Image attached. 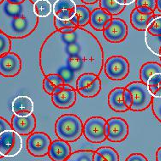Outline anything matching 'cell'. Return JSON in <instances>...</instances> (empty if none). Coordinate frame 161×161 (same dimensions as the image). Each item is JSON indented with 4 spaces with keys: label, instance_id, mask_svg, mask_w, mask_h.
<instances>
[{
    "label": "cell",
    "instance_id": "24",
    "mask_svg": "<svg viewBox=\"0 0 161 161\" xmlns=\"http://www.w3.org/2000/svg\"><path fill=\"white\" fill-rule=\"evenodd\" d=\"M34 13L40 17H47L53 11V5L48 0H37L34 3Z\"/></svg>",
    "mask_w": 161,
    "mask_h": 161
},
{
    "label": "cell",
    "instance_id": "19",
    "mask_svg": "<svg viewBox=\"0 0 161 161\" xmlns=\"http://www.w3.org/2000/svg\"><path fill=\"white\" fill-rule=\"evenodd\" d=\"M124 87H116L109 93L108 105L114 112H125L129 110L124 104Z\"/></svg>",
    "mask_w": 161,
    "mask_h": 161
},
{
    "label": "cell",
    "instance_id": "42",
    "mask_svg": "<svg viewBox=\"0 0 161 161\" xmlns=\"http://www.w3.org/2000/svg\"><path fill=\"white\" fill-rule=\"evenodd\" d=\"M156 161H161V147L156 151Z\"/></svg>",
    "mask_w": 161,
    "mask_h": 161
},
{
    "label": "cell",
    "instance_id": "3",
    "mask_svg": "<svg viewBox=\"0 0 161 161\" xmlns=\"http://www.w3.org/2000/svg\"><path fill=\"white\" fill-rule=\"evenodd\" d=\"M55 133L58 139L66 142H74L83 133V123L76 115H62L55 124Z\"/></svg>",
    "mask_w": 161,
    "mask_h": 161
},
{
    "label": "cell",
    "instance_id": "20",
    "mask_svg": "<svg viewBox=\"0 0 161 161\" xmlns=\"http://www.w3.org/2000/svg\"><path fill=\"white\" fill-rule=\"evenodd\" d=\"M155 16V14L143 15L137 10L136 8H135L130 14V23L132 27L138 31H146L148 24Z\"/></svg>",
    "mask_w": 161,
    "mask_h": 161
},
{
    "label": "cell",
    "instance_id": "5",
    "mask_svg": "<svg viewBox=\"0 0 161 161\" xmlns=\"http://www.w3.org/2000/svg\"><path fill=\"white\" fill-rule=\"evenodd\" d=\"M85 138L92 143H101L107 139V120L101 117H91L83 124Z\"/></svg>",
    "mask_w": 161,
    "mask_h": 161
},
{
    "label": "cell",
    "instance_id": "15",
    "mask_svg": "<svg viewBox=\"0 0 161 161\" xmlns=\"http://www.w3.org/2000/svg\"><path fill=\"white\" fill-rule=\"evenodd\" d=\"M71 153V147L69 142L58 139L52 142L48 156L53 161H65Z\"/></svg>",
    "mask_w": 161,
    "mask_h": 161
},
{
    "label": "cell",
    "instance_id": "33",
    "mask_svg": "<svg viewBox=\"0 0 161 161\" xmlns=\"http://www.w3.org/2000/svg\"><path fill=\"white\" fill-rule=\"evenodd\" d=\"M45 78H47V80L51 81V83L53 84V86L56 88L57 87H60L63 86L64 84V81L63 80V78L57 74H49L45 76Z\"/></svg>",
    "mask_w": 161,
    "mask_h": 161
},
{
    "label": "cell",
    "instance_id": "12",
    "mask_svg": "<svg viewBox=\"0 0 161 161\" xmlns=\"http://www.w3.org/2000/svg\"><path fill=\"white\" fill-rule=\"evenodd\" d=\"M22 59L14 53L0 57V75L4 77H14L22 70Z\"/></svg>",
    "mask_w": 161,
    "mask_h": 161
},
{
    "label": "cell",
    "instance_id": "29",
    "mask_svg": "<svg viewBox=\"0 0 161 161\" xmlns=\"http://www.w3.org/2000/svg\"><path fill=\"white\" fill-rule=\"evenodd\" d=\"M97 153L101 154L107 161H119L118 153L111 147H101L96 150Z\"/></svg>",
    "mask_w": 161,
    "mask_h": 161
},
{
    "label": "cell",
    "instance_id": "26",
    "mask_svg": "<svg viewBox=\"0 0 161 161\" xmlns=\"http://www.w3.org/2000/svg\"><path fill=\"white\" fill-rule=\"evenodd\" d=\"M93 150H78L71 153L65 161H93Z\"/></svg>",
    "mask_w": 161,
    "mask_h": 161
},
{
    "label": "cell",
    "instance_id": "28",
    "mask_svg": "<svg viewBox=\"0 0 161 161\" xmlns=\"http://www.w3.org/2000/svg\"><path fill=\"white\" fill-rule=\"evenodd\" d=\"M145 32L155 37L161 36V16L156 15L148 24Z\"/></svg>",
    "mask_w": 161,
    "mask_h": 161
},
{
    "label": "cell",
    "instance_id": "16",
    "mask_svg": "<svg viewBox=\"0 0 161 161\" xmlns=\"http://www.w3.org/2000/svg\"><path fill=\"white\" fill-rule=\"evenodd\" d=\"M11 109L14 115L18 117H27L33 114L34 101L27 95H20L14 99Z\"/></svg>",
    "mask_w": 161,
    "mask_h": 161
},
{
    "label": "cell",
    "instance_id": "2",
    "mask_svg": "<svg viewBox=\"0 0 161 161\" xmlns=\"http://www.w3.org/2000/svg\"><path fill=\"white\" fill-rule=\"evenodd\" d=\"M39 17L34 13V2L25 0L12 4L8 0L0 1V32L10 39H23L37 28Z\"/></svg>",
    "mask_w": 161,
    "mask_h": 161
},
{
    "label": "cell",
    "instance_id": "9",
    "mask_svg": "<svg viewBox=\"0 0 161 161\" xmlns=\"http://www.w3.org/2000/svg\"><path fill=\"white\" fill-rule=\"evenodd\" d=\"M52 140L44 132H34L27 140V149L34 157H44L48 154Z\"/></svg>",
    "mask_w": 161,
    "mask_h": 161
},
{
    "label": "cell",
    "instance_id": "8",
    "mask_svg": "<svg viewBox=\"0 0 161 161\" xmlns=\"http://www.w3.org/2000/svg\"><path fill=\"white\" fill-rule=\"evenodd\" d=\"M75 91L80 96L93 98L101 91V80L99 75L93 73H85L80 75L76 80Z\"/></svg>",
    "mask_w": 161,
    "mask_h": 161
},
{
    "label": "cell",
    "instance_id": "39",
    "mask_svg": "<svg viewBox=\"0 0 161 161\" xmlns=\"http://www.w3.org/2000/svg\"><path fill=\"white\" fill-rule=\"evenodd\" d=\"M148 88L153 98H161V83L158 87H151Z\"/></svg>",
    "mask_w": 161,
    "mask_h": 161
},
{
    "label": "cell",
    "instance_id": "17",
    "mask_svg": "<svg viewBox=\"0 0 161 161\" xmlns=\"http://www.w3.org/2000/svg\"><path fill=\"white\" fill-rule=\"evenodd\" d=\"M75 101H76V91L73 88L64 89L61 93L52 95V102L57 108H71L75 104Z\"/></svg>",
    "mask_w": 161,
    "mask_h": 161
},
{
    "label": "cell",
    "instance_id": "18",
    "mask_svg": "<svg viewBox=\"0 0 161 161\" xmlns=\"http://www.w3.org/2000/svg\"><path fill=\"white\" fill-rule=\"evenodd\" d=\"M112 18V16L104 9L101 8H96L93 11H91L89 24L94 30L103 31L110 25Z\"/></svg>",
    "mask_w": 161,
    "mask_h": 161
},
{
    "label": "cell",
    "instance_id": "11",
    "mask_svg": "<svg viewBox=\"0 0 161 161\" xmlns=\"http://www.w3.org/2000/svg\"><path fill=\"white\" fill-rule=\"evenodd\" d=\"M108 135L107 140L112 142H122L129 136V124L121 118H111L107 120Z\"/></svg>",
    "mask_w": 161,
    "mask_h": 161
},
{
    "label": "cell",
    "instance_id": "49",
    "mask_svg": "<svg viewBox=\"0 0 161 161\" xmlns=\"http://www.w3.org/2000/svg\"><path fill=\"white\" fill-rule=\"evenodd\" d=\"M158 57L160 58V60H161V47H160V49H159V53H158Z\"/></svg>",
    "mask_w": 161,
    "mask_h": 161
},
{
    "label": "cell",
    "instance_id": "34",
    "mask_svg": "<svg viewBox=\"0 0 161 161\" xmlns=\"http://www.w3.org/2000/svg\"><path fill=\"white\" fill-rule=\"evenodd\" d=\"M161 83V73H158V74L153 75V76L150 77V79L147 81V85L148 86V87H158V85Z\"/></svg>",
    "mask_w": 161,
    "mask_h": 161
},
{
    "label": "cell",
    "instance_id": "36",
    "mask_svg": "<svg viewBox=\"0 0 161 161\" xmlns=\"http://www.w3.org/2000/svg\"><path fill=\"white\" fill-rule=\"evenodd\" d=\"M43 89L45 90V92L50 95H53V91L55 89V87L53 86V84L51 83V81L48 80L47 78H44L43 80Z\"/></svg>",
    "mask_w": 161,
    "mask_h": 161
},
{
    "label": "cell",
    "instance_id": "47",
    "mask_svg": "<svg viewBox=\"0 0 161 161\" xmlns=\"http://www.w3.org/2000/svg\"><path fill=\"white\" fill-rule=\"evenodd\" d=\"M117 2H118L119 4L121 5H124V6H126V3H125V0H116Z\"/></svg>",
    "mask_w": 161,
    "mask_h": 161
},
{
    "label": "cell",
    "instance_id": "32",
    "mask_svg": "<svg viewBox=\"0 0 161 161\" xmlns=\"http://www.w3.org/2000/svg\"><path fill=\"white\" fill-rule=\"evenodd\" d=\"M145 7L151 9L153 12L156 10V0H136V8Z\"/></svg>",
    "mask_w": 161,
    "mask_h": 161
},
{
    "label": "cell",
    "instance_id": "31",
    "mask_svg": "<svg viewBox=\"0 0 161 161\" xmlns=\"http://www.w3.org/2000/svg\"><path fill=\"white\" fill-rule=\"evenodd\" d=\"M151 105L155 118L161 123V98H153Z\"/></svg>",
    "mask_w": 161,
    "mask_h": 161
},
{
    "label": "cell",
    "instance_id": "46",
    "mask_svg": "<svg viewBox=\"0 0 161 161\" xmlns=\"http://www.w3.org/2000/svg\"><path fill=\"white\" fill-rule=\"evenodd\" d=\"M156 9L161 12V0H156Z\"/></svg>",
    "mask_w": 161,
    "mask_h": 161
},
{
    "label": "cell",
    "instance_id": "21",
    "mask_svg": "<svg viewBox=\"0 0 161 161\" xmlns=\"http://www.w3.org/2000/svg\"><path fill=\"white\" fill-rule=\"evenodd\" d=\"M161 73V64L157 62H147L140 69V79L144 83L147 81L153 75Z\"/></svg>",
    "mask_w": 161,
    "mask_h": 161
},
{
    "label": "cell",
    "instance_id": "14",
    "mask_svg": "<svg viewBox=\"0 0 161 161\" xmlns=\"http://www.w3.org/2000/svg\"><path fill=\"white\" fill-rule=\"evenodd\" d=\"M75 8L76 4L73 0H56L53 6L54 17L62 21H69L75 16Z\"/></svg>",
    "mask_w": 161,
    "mask_h": 161
},
{
    "label": "cell",
    "instance_id": "23",
    "mask_svg": "<svg viewBox=\"0 0 161 161\" xmlns=\"http://www.w3.org/2000/svg\"><path fill=\"white\" fill-rule=\"evenodd\" d=\"M99 8L109 13L111 16H118L125 9L124 5H121L116 0H99Z\"/></svg>",
    "mask_w": 161,
    "mask_h": 161
},
{
    "label": "cell",
    "instance_id": "30",
    "mask_svg": "<svg viewBox=\"0 0 161 161\" xmlns=\"http://www.w3.org/2000/svg\"><path fill=\"white\" fill-rule=\"evenodd\" d=\"M11 40L7 35L0 32V57L10 53Z\"/></svg>",
    "mask_w": 161,
    "mask_h": 161
},
{
    "label": "cell",
    "instance_id": "27",
    "mask_svg": "<svg viewBox=\"0 0 161 161\" xmlns=\"http://www.w3.org/2000/svg\"><path fill=\"white\" fill-rule=\"evenodd\" d=\"M54 26L58 31L64 33V34H69L71 33L75 29L76 27L75 25L71 22V20L69 21H62L59 19L54 17Z\"/></svg>",
    "mask_w": 161,
    "mask_h": 161
},
{
    "label": "cell",
    "instance_id": "25",
    "mask_svg": "<svg viewBox=\"0 0 161 161\" xmlns=\"http://www.w3.org/2000/svg\"><path fill=\"white\" fill-rule=\"evenodd\" d=\"M145 43L151 53L156 56H158L159 49L161 47V36L155 37L145 32Z\"/></svg>",
    "mask_w": 161,
    "mask_h": 161
},
{
    "label": "cell",
    "instance_id": "4",
    "mask_svg": "<svg viewBox=\"0 0 161 161\" xmlns=\"http://www.w3.org/2000/svg\"><path fill=\"white\" fill-rule=\"evenodd\" d=\"M125 88L131 93L133 98L130 110L133 112H142L151 105L153 97L146 83L142 81H133L128 84Z\"/></svg>",
    "mask_w": 161,
    "mask_h": 161
},
{
    "label": "cell",
    "instance_id": "6",
    "mask_svg": "<svg viewBox=\"0 0 161 161\" xmlns=\"http://www.w3.org/2000/svg\"><path fill=\"white\" fill-rule=\"evenodd\" d=\"M106 76L112 80H124L130 74V63L123 56H112L104 63Z\"/></svg>",
    "mask_w": 161,
    "mask_h": 161
},
{
    "label": "cell",
    "instance_id": "48",
    "mask_svg": "<svg viewBox=\"0 0 161 161\" xmlns=\"http://www.w3.org/2000/svg\"><path fill=\"white\" fill-rule=\"evenodd\" d=\"M136 0H125V3H126V5H130L131 3H133Z\"/></svg>",
    "mask_w": 161,
    "mask_h": 161
},
{
    "label": "cell",
    "instance_id": "10",
    "mask_svg": "<svg viewBox=\"0 0 161 161\" xmlns=\"http://www.w3.org/2000/svg\"><path fill=\"white\" fill-rule=\"evenodd\" d=\"M103 35L111 43H120L128 36V26L124 20L113 18L107 28L103 30Z\"/></svg>",
    "mask_w": 161,
    "mask_h": 161
},
{
    "label": "cell",
    "instance_id": "22",
    "mask_svg": "<svg viewBox=\"0 0 161 161\" xmlns=\"http://www.w3.org/2000/svg\"><path fill=\"white\" fill-rule=\"evenodd\" d=\"M91 11L85 5H76L75 16L72 17L71 22L78 28H82L89 23Z\"/></svg>",
    "mask_w": 161,
    "mask_h": 161
},
{
    "label": "cell",
    "instance_id": "45",
    "mask_svg": "<svg viewBox=\"0 0 161 161\" xmlns=\"http://www.w3.org/2000/svg\"><path fill=\"white\" fill-rule=\"evenodd\" d=\"M8 1L12 4H20V3H23L25 0H8Z\"/></svg>",
    "mask_w": 161,
    "mask_h": 161
},
{
    "label": "cell",
    "instance_id": "37",
    "mask_svg": "<svg viewBox=\"0 0 161 161\" xmlns=\"http://www.w3.org/2000/svg\"><path fill=\"white\" fill-rule=\"evenodd\" d=\"M10 130H12L11 124H9L6 119H4L3 118H1V117H0V134L2 133V132H3V131ZM3 158V157L0 155V158Z\"/></svg>",
    "mask_w": 161,
    "mask_h": 161
},
{
    "label": "cell",
    "instance_id": "41",
    "mask_svg": "<svg viewBox=\"0 0 161 161\" xmlns=\"http://www.w3.org/2000/svg\"><path fill=\"white\" fill-rule=\"evenodd\" d=\"M93 161H107L105 159L102 155L99 154V153H97L96 151H94V154H93Z\"/></svg>",
    "mask_w": 161,
    "mask_h": 161
},
{
    "label": "cell",
    "instance_id": "7",
    "mask_svg": "<svg viewBox=\"0 0 161 161\" xmlns=\"http://www.w3.org/2000/svg\"><path fill=\"white\" fill-rule=\"evenodd\" d=\"M22 149L21 136L13 130L0 134V155L2 157H15Z\"/></svg>",
    "mask_w": 161,
    "mask_h": 161
},
{
    "label": "cell",
    "instance_id": "38",
    "mask_svg": "<svg viewBox=\"0 0 161 161\" xmlns=\"http://www.w3.org/2000/svg\"><path fill=\"white\" fill-rule=\"evenodd\" d=\"M125 88V87H124ZM124 104L125 105L127 106L128 109L130 110V108L131 107L132 105V102H133V98H132V95L131 93L128 91L126 88L124 89Z\"/></svg>",
    "mask_w": 161,
    "mask_h": 161
},
{
    "label": "cell",
    "instance_id": "13",
    "mask_svg": "<svg viewBox=\"0 0 161 161\" xmlns=\"http://www.w3.org/2000/svg\"><path fill=\"white\" fill-rule=\"evenodd\" d=\"M10 124L12 130L20 136H29L34 133L36 128V118L33 114L27 117H18L14 115Z\"/></svg>",
    "mask_w": 161,
    "mask_h": 161
},
{
    "label": "cell",
    "instance_id": "1",
    "mask_svg": "<svg viewBox=\"0 0 161 161\" xmlns=\"http://www.w3.org/2000/svg\"><path fill=\"white\" fill-rule=\"evenodd\" d=\"M104 50L95 35L82 28L69 34H50L39 53L40 70L46 76L59 75L64 84L76 88L78 77L85 73L99 75L105 63Z\"/></svg>",
    "mask_w": 161,
    "mask_h": 161
},
{
    "label": "cell",
    "instance_id": "40",
    "mask_svg": "<svg viewBox=\"0 0 161 161\" xmlns=\"http://www.w3.org/2000/svg\"><path fill=\"white\" fill-rule=\"evenodd\" d=\"M137 10L140 13H142L143 15H150V14H154V12H153L151 9H149L148 8H145V7H139L136 8Z\"/></svg>",
    "mask_w": 161,
    "mask_h": 161
},
{
    "label": "cell",
    "instance_id": "43",
    "mask_svg": "<svg viewBox=\"0 0 161 161\" xmlns=\"http://www.w3.org/2000/svg\"><path fill=\"white\" fill-rule=\"evenodd\" d=\"M80 1L86 4H93V3H96L99 0H80Z\"/></svg>",
    "mask_w": 161,
    "mask_h": 161
},
{
    "label": "cell",
    "instance_id": "35",
    "mask_svg": "<svg viewBox=\"0 0 161 161\" xmlns=\"http://www.w3.org/2000/svg\"><path fill=\"white\" fill-rule=\"evenodd\" d=\"M125 161H148L145 155L139 153H135L129 155Z\"/></svg>",
    "mask_w": 161,
    "mask_h": 161
},
{
    "label": "cell",
    "instance_id": "44",
    "mask_svg": "<svg viewBox=\"0 0 161 161\" xmlns=\"http://www.w3.org/2000/svg\"><path fill=\"white\" fill-rule=\"evenodd\" d=\"M63 86H64V85H63ZM63 86H60V87H57L56 88L54 89V91H53V94H58V93H61L63 90H64V88H63Z\"/></svg>",
    "mask_w": 161,
    "mask_h": 161
}]
</instances>
